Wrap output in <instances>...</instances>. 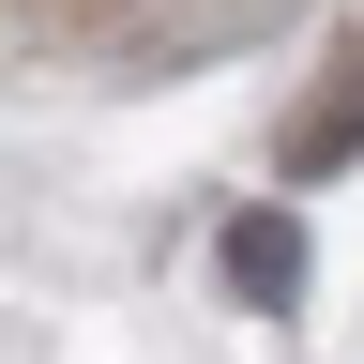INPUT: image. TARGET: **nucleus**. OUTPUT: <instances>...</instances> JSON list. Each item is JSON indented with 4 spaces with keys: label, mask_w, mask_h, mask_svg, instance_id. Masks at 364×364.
I'll list each match as a JSON object with an SVG mask.
<instances>
[{
    "label": "nucleus",
    "mask_w": 364,
    "mask_h": 364,
    "mask_svg": "<svg viewBox=\"0 0 364 364\" xmlns=\"http://www.w3.org/2000/svg\"><path fill=\"white\" fill-rule=\"evenodd\" d=\"M228 273H243L258 304H289L304 289V213H243V228H228Z\"/></svg>",
    "instance_id": "obj_2"
},
{
    "label": "nucleus",
    "mask_w": 364,
    "mask_h": 364,
    "mask_svg": "<svg viewBox=\"0 0 364 364\" xmlns=\"http://www.w3.org/2000/svg\"><path fill=\"white\" fill-rule=\"evenodd\" d=\"M364 152V31H349V61H334V91L289 122V182H318V167H349Z\"/></svg>",
    "instance_id": "obj_1"
}]
</instances>
